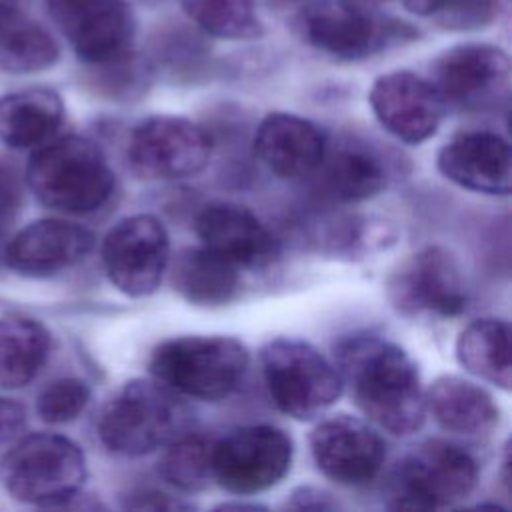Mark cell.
<instances>
[{
    "label": "cell",
    "instance_id": "11",
    "mask_svg": "<svg viewBox=\"0 0 512 512\" xmlns=\"http://www.w3.org/2000/svg\"><path fill=\"white\" fill-rule=\"evenodd\" d=\"M212 156V136L184 116L156 114L138 122L128 140V162L144 180H182L202 172Z\"/></svg>",
    "mask_w": 512,
    "mask_h": 512
},
{
    "label": "cell",
    "instance_id": "15",
    "mask_svg": "<svg viewBox=\"0 0 512 512\" xmlns=\"http://www.w3.org/2000/svg\"><path fill=\"white\" fill-rule=\"evenodd\" d=\"M310 452L316 468L342 486H366L386 462V442L362 418L334 414L310 432Z\"/></svg>",
    "mask_w": 512,
    "mask_h": 512
},
{
    "label": "cell",
    "instance_id": "9",
    "mask_svg": "<svg viewBox=\"0 0 512 512\" xmlns=\"http://www.w3.org/2000/svg\"><path fill=\"white\" fill-rule=\"evenodd\" d=\"M394 310L408 318H456L468 306V286L458 258L428 244L402 260L386 280Z\"/></svg>",
    "mask_w": 512,
    "mask_h": 512
},
{
    "label": "cell",
    "instance_id": "13",
    "mask_svg": "<svg viewBox=\"0 0 512 512\" xmlns=\"http://www.w3.org/2000/svg\"><path fill=\"white\" fill-rule=\"evenodd\" d=\"M430 82L446 108L492 110L508 98L510 58L492 44H458L436 58Z\"/></svg>",
    "mask_w": 512,
    "mask_h": 512
},
{
    "label": "cell",
    "instance_id": "24",
    "mask_svg": "<svg viewBox=\"0 0 512 512\" xmlns=\"http://www.w3.org/2000/svg\"><path fill=\"white\" fill-rule=\"evenodd\" d=\"M170 282L186 302L214 308L236 298L240 268L202 246L184 248L170 266Z\"/></svg>",
    "mask_w": 512,
    "mask_h": 512
},
{
    "label": "cell",
    "instance_id": "5",
    "mask_svg": "<svg viewBox=\"0 0 512 512\" xmlns=\"http://www.w3.org/2000/svg\"><path fill=\"white\" fill-rule=\"evenodd\" d=\"M88 476L82 448L60 434H30L16 440L0 462L6 492L26 504L62 506Z\"/></svg>",
    "mask_w": 512,
    "mask_h": 512
},
{
    "label": "cell",
    "instance_id": "1",
    "mask_svg": "<svg viewBox=\"0 0 512 512\" xmlns=\"http://www.w3.org/2000/svg\"><path fill=\"white\" fill-rule=\"evenodd\" d=\"M336 370L360 412L392 436L418 432L426 418V398L416 362L392 340L352 334L334 348Z\"/></svg>",
    "mask_w": 512,
    "mask_h": 512
},
{
    "label": "cell",
    "instance_id": "10",
    "mask_svg": "<svg viewBox=\"0 0 512 512\" xmlns=\"http://www.w3.org/2000/svg\"><path fill=\"white\" fill-rule=\"evenodd\" d=\"M294 442L270 424L242 426L214 440L212 478L236 496H252L276 486L290 470Z\"/></svg>",
    "mask_w": 512,
    "mask_h": 512
},
{
    "label": "cell",
    "instance_id": "19",
    "mask_svg": "<svg viewBox=\"0 0 512 512\" xmlns=\"http://www.w3.org/2000/svg\"><path fill=\"white\" fill-rule=\"evenodd\" d=\"M94 242V234L80 224L44 218L28 224L8 242L4 262L22 276H50L82 262Z\"/></svg>",
    "mask_w": 512,
    "mask_h": 512
},
{
    "label": "cell",
    "instance_id": "25",
    "mask_svg": "<svg viewBox=\"0 0 512 512\" xmlns=\"http://www.w3.org/2000/svg\"><path fill=\"white\" fill-rule=\"evenodd\" d=\"M60 56L52 34L10 0H0V70L42 72Z\"/></svg>",
    "mask_w": 512,
    "mask_h": 512
},
{
    "label": "cell",
    "instance_id": "35",
    "mask_svg": "<svg viewBox=\"0 0 512 512\" xmlns=\"http://www.w3.org/2000/svg\"><path fill=\"white\" fill-rule=\"evenodd\" d=\"M286 506L296 510H334L338 508V502L332 500V496L322 488L298 486L292 490Z\"/></svg>",
    "mask_w": 512,
    "mask_h": 512
},
{
    "label": "cell",
    "instance_id": "27",
    "mask_svg": "<svg viewBox=\"0 0 512 512\" xmlns=\"http://www.w3.org/2000/svg\"><path fill=\"white\" fill-rule=\"evenodd\" d=\"M458 364L476 378L510 390V326L500 318H478L456 338Z\"/></svg>",
    "mask_w": 512,
    "mask_h": 512
},
{
    "label": "cell",
    "instance_id": "26",
    "mask_svg": "<svg viewBox=\"0 0 512 512\" xmlns=\"http://www.w3.org/2000/svg\"><path fill=\"white\" fill-rule=\"evenodd\" d=\"M50 348L52 336L36 318L0 316V388L30 384L48 360Z\"/></svg>",
    "mask_w": 512,
    "mask_h": 512
},
{
    "label": "cell",
    "instance_id": "3",
    "mask_svg": "<svg viewBox=\"0 0 512 512\" xmlns=\"http://www.w3.org/2000/svg\"><path fill=\"white\" fill-rule=\"evenodd\" d=\"M26 182L48 208L64 214L100 210L116 188L104 152L82 136H60L34 148L26 166Z\"/></svg>",
    "mask_w": 512,
    "mask_h": 512
},
{
    "label": "cell",
    "instance_id": "32",
    "mask_svg": "<svg viewBox=\"0 0 512 512\" xmlns=\"http://www.w3.org/2000/svg\"><path fill=\"white\" fill-rule=\"evenodd\" d=\"M22 202V186L16 172L0 160V236L12 224Z\"/></svg>",
    "mask_w": 512,
    "mask_h": 512
},
{
    "label": "cell",
    "instance_id": "18",
    "mask_svg": "<svg viewBox=\"0 0 512 512\" xmlns=\"http://www.w3.org/2000/svg\"><path fill=\"white\" fill-rule=\"evenodd\" d=\"M440 174L460 188L508 196L512 186V156L504 136L490 130L460 132L436 156Z\"/></svg>",
    "mask_w": 512,
    "mask_h": 512
},
{
    "label": "cell",
    "instance_id": "33",
    "mask_svg": "<svg viewBox=\"0 0 512 512\" xmlns=\"http://www.w3.org/2000/svg\"><path fill=\"white\" fill-rule=\"evenodd\" d=\"M124 508L130 510H190L192 504L178 500L166 492H158V490H138V492H130L124 502Z\"/></svg>",
    "mask_w": 512,
    "mask_h": 512
},
{
    "label": "cell",
    "instance_id": "31",
    "mask_svg": "<svg viewBox=\"0 0 512 512\" xmlns=\"http://www.w3.org/2000/svg\"><path fill=\"white\" fill-rule=\"evenodd\" d=\"M500 12V0H446L434 14L442 28L478 30Z\"/></svg>",
    "mask_w": 512,
    "mask_h": 512
},
{
    "label": "cell",
    "instance_id": "14",
    "mask_svg": "<svg viewBox=\"0 0 512 512\" xmlns=\"http://www.w3.org/2000/svg\"><path fill=\"white\" fill-rule=\"evenodd\" d=\"M46 6L76 56L86 64L106 66L128 56L134 16L126 0H46Z\"/></svg>",
    "mask_w": 512,
    "mask_h": 512
},
{
    "label": "cell",
    "instance_id": "20",
    "mask_svg": "<svg viewBox=\"0 0 512 512\" xmlns=\"http://www.w3.org/2000/svg\"><path fill=\"white\" fill-rule=\"evenodd\" d=\"M326 148L328 136L318 124L288 112L264 116L254 138L260 162L284 180L316 174Z\"/></svg>",
    "mask_w": 512,
    "mask_h": 512
},
{
    "label": "cell",
    "instance_id": "17",
    "mask_svg": "<svg viewBox=\"0 0 512 512\" xmlns=\"http://www.w3.org/2000/svg\"><path fill=\"white\" fill-rule=\"evenodd\" d=\"M194 232L200 246L236 268H264L278 256V242L264 222L246 206L210 202L196 220Z\"/></svg>",
    "mask_w": 512,
    "mask_h": 512
},
{
    "label": "cell",
    "instance_id": "30",
    "mask_svg": "<svg viewBox=\"0 0 512 512\" xmlns=\"http://www.w3.org/2000/svg\"><path fill=\"white\" fill-rule=\"evenodd\" d=\"M88 400L90 388L84 380L58 378L38 394L36 410L48 424H66L84 412Z\"/></svg>",
    "mask_w": 512,
    "mask_h": 512
},
{
    "label": "cell",
    "instance_id": "4",
    "mask_svg": "<svg viewBox=\"0 0 512 512\" xmlns=\"http://www.w3.org/2000/svg\"><path fill=\"white\" fill-rule=\"evenodd\" d=\"M248 364V348L238 338L192 334L156 344L148 370L182 396L216 402L240 386Z\"/></svg>",
    "mask_w": 512,
    "mask_h": 512
},
{
    "label": "cell",
    "instance_id": "8",
    "mask_svg": "<svg viewBox=\"0 0 512 512\" xmlns=\"http://www.w3.org/2000/svg\"><path fill=\"white\" fill-rule=\"evenodd\" d=\"M296 28L306 44L338 60H364L416 36L408 24L348 0L310 2L298 14Z\"/></svg>",
    "mask_w": 512,
    "mask_h": 512
},
{
    "label": "cell",
    "instance_id": "23",
    "mask_svg": "<svg viewBox=\"0 0 512 512\" xmlns=\"http://www.w3.org/2000/svg\"><path fill=\"white\" fill-rule=\"evenodd\" d=\"M320 188L342 204H354L380 194L388 184V170L382 158L358 142H342L326 148L318 166Z\"/></svg>",
    "mask_w": 512,
    "mask_h": 512
},
{
    "label": "cell",
    "instance_id": "21",
    "mask_svg": "<svg viewBox=\"0 0 512 512\" xmlns=\"http://www.w3.org/2000/svg\"><path fill=\"white\" fill-rule=\"evenodd\" d=\"M426 410L436 424L458 436L490 434L500 420V410L492 394L462 376L444 374L424 392Z\"/></svg>",
    "mask_w": 512,
    "mask_h": 512
},
{
    "label": "cell",
    "instance_id": "12",
    "mask_svg": "<svg viewBox=\"0 0 512 512\" xmlns=\"http://www.w3.org/2000/svg\"><path fill=\"white\" fill-rule=\"evenodd\" d=\"M102 264L108 280L130 298L158 290L170 264V236L154 214H132L118 220L102 242Z\"/></svg>",
    "mask_w": 512,
    "mask_h": 512
},
{
    "label": "cell",
    "instance_id": "34",
    "mask_svg": "<svg viewBox=\"0 0 512 512\" xmlns=\"http://www.w3.org/2000/svg\"><path fill=\"white\" fill-rule=\"evenodd\" d=\"M26 424V412L24 408L10 400L0 396V448L14 442L20 430Z\"/></svg>",
    "mask_w": 512,
    "mask_h": 512
},
{
    "label": "cell",
    "instance_id": "2",
    "mask_svg": "<svg viewBox=\"0 0 512 512\" xmlns=\"http://www.w3.org/2000/svg\"><path fill=\"white\" fill-rule=\"evenodd\" d=\"M192 410L184 396L152 378L128 380L102 408L100 442L120 456H144L190 430Z\"/></svg>",
    "mask_w": 512,
    "mask_h": 512
},
{
    "label": "cell",
    "instance_id": "28",
    "mask_svg": "<svg viewBox=\"0 0 512 512\" xmlns=\"http://www.w3.org/2000/svg\"><path fill=\"white\" fill-rule=\"evenodd\" d=\"M212 436L200 432H184L172 440L158 462L160 476L182 492H202L212 478Z\"/></svg>",
    "mask_w": 512,
    "mask_h": 512
},
{
    "label": "cell",
    "instance_id": "36",
    "mask_svg": "<svg viewBox=\"0 0 512 512\" xmlns=\"http://www.w3.org/2000/svg\"><path fill=\"white\" fill-rule=\"evenodd\" d=\"M404 4L406 10L420 14V16H428L434 14L446 0H400Z\"/></svg>",
    "mask_w": 512,
    "mask_h": 512
},
{
    "label": "cell",
    "instance_id": "7",
    "mask_svg": "<svg viewBox=\"0 0 512 512\" xmlns=\"http://www.w3.org/2000/svg\"><path fill=\"white\" fill-rule=\"evenodd\" d=\"M478 482L474 456L458 444L430 438L408 452L390 476V508L436 510L468 498Z\"/></svg>",
    "mask_w": 512,
    "mask_h": 512
},
{
    "label": "cell",
    "instance_id": "22",
    "mask_svg": "<svg viewBox=\"0 0 512 512\" xmlns=\"http://www.w3.org/2000/svg\"><path fill=\"white\" fill-rule=\"evenodd\" d=\"M64 120V102L52 88L34 86L0 98V140L16 150L52 140Z\"/></svg>",
    "mask_w": 512,
    "mask_h": 512
},
{
    "label": "cell",
    "instance_id": "6",
    "mask_svg": "<svg viewBox=\"0 0 512 512\" xmlns=\"http://www.w3.org/2000/svg\"><path fill=\"white\" fill-rule=\"evenodd\" d=\"M260 364L274 406L294 420L322 416L344 390L336 366L304 340H270L260 350Z\"/></svg>",
    "mask_w": 512,
    "mask_h": 512
},
{
    "label": "cell",
    "instance_id": "16",
    "mask_svg": "<svg viewBox=\"0 0 512 512\" xmlns=\"http://www.w3.org/2000/svg\"><path fill=\"white\" fill-rule=\"evenodd\" d=\"M368 102L380 126L404 144H422L432 138L446 112L432 82L408 70L378 76Z\"/></svg>",
    "mask_w": 512,
    "mask_h": 512
},
{
    "label": "cell",
    "instance_id": "37",
    "mask_svg": "<svg viewBox=\"0 0 512 512\" xmlns=\"http://www.w3.org/2000/svg\"><path fill=\"white\" fill-rule=\"evenodd\" d=\"M348 2H354V4L364 6V8H374V6H378V4H382L386 0H348Z\"/></svg>",
    "mask_w": 512,
    "mask_h": 512
},
{
    "label": "cell",
    "instance_id": "29",
    "mask_svg": "<svg viewBox=\"0 0 512 512\" xmlns=\"http://www.w3.org/2000/svg\"><path fill=\"white\" fill-rule=\"evenodd\" d=\"M188 18L206 34L226 40H250L262 30L258 0H182Z\"/></svg>",
    "mask_w": 512,
    "mask_h": 512
}]
</instances>
